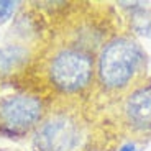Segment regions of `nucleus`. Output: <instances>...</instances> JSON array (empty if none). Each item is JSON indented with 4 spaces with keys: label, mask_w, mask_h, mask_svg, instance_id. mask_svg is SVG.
Returning <instances> with one entry per match:
<instances>
[{
    "label": "nucleus",
    "mask_w": 151,
    "mask_h": 151,
    "mask_svg": "<svg viewBox=\"0 0 151 151\" xmlns=\"http://www.w3.org/2000/svg\"><path fill=\"white\" fill-rule=\"evenodd\" d=\"M46 76L54 89L64 94H74L89 86L94 76V63L91 54L84 49L63 46L48 58Z\"/></svg>",
    "instance_id": "obj_1"
},
{
    "label": "nucleus",
    "mask_w": 151,
    "mask_h": 151,
    "mask_svg": "<svg viewBox=\"0 0 151 151\" xmlns=\"http://www.w3.org/2000/svg\"><path fill=\"white\" fill-rule=\"evenodd\" d=\"M143 63L140 45L128 38H117L104 46L99 56L97 72L109 89H122L138 74Z\"/></svg>",
    "instance_id": "obj_2"
},
{
    "label": "nucleus",
    "mask_w": 151,
    "mask_h": 151,
    "mask_svg": "<svg viewBox=\"0 0 151 151\" xmlns=\"http://www.w3.org/2000/svg\"><path fill=\"white\" fill-rule=\"evenodd\" d=\"M45 102L40 95L17 92L0 97V135L25 136L35 133L45 120Z\"/></svg>",
    "instance_id": "obj_3"
},
{
    "label": "nucleus",
    "mask_w": 151,
    "mask_h": 151,
    "mask_svg": "<svg viewBox=\"0 0 151 151\" xmlns=\"http://www.w3.org/2000/svg\"><path fill=\"white\" fill-rule=\"evenodd\" d=\"M36 151H76L82 145L84 132L79 122L66 113L49 115L33 133Z\"/></svg>",
    "instance_id": "obj_4"
},
{
    "label": "nucleus",
    "mask_w": 151,
    "mask_h": 151,
    "mask_svg": "<svg viewBox=\"0 0 151 151\" xmlns=\"http://www.w3.org/2000/svg\"><path fill=\"white\" fill-rule=\"evenodd\" d=\"M128 122L138 130H151V84L135 91L125 102Z\"/></svg>",
    "instance_id": "obj_5"
},
{
    "label": "nucleus",
    "mask_w": 151,
    "mask_h": 151,
    "mask_svg": "<svg viewBox=\"0 0 151 151\" xmlns=\"http://www.w3.org/2000/svg\"><path fill=\"white\" fill-rule=\"evenodd\" d=\"M17 2H0V25L7 22L17 10Z\"/></svg>",
    "instance_id": "obj_6"
},
{
    "label": "nucleus",
    "mask_w": 151,
    "mask_h": 151,
    "mask_svg": "<svg viewBox=\"0 0 151 151\" xmlns=\"http://www.w3.org/2000/svg\"><path fill=\"white\" fill-rule=\"evenodd\" d=\"M118 151H138V148H136L133 143H127V145H123Z\"/></svg>",
    "instance_id": "obj_7"
},
{
    "label": "nucleus",
    "mask_w": 151,
    "mask_h": 151,
    "mask_svg": "<svg viewBox=\"0 0 151 151\" xmlns=\"http://www.w3.org/2000/svg\"><path fill=\"white\" fill-rule=\"evenodd\" d=\"M0 56H2V49H0Z\"/></svg>",
    "instance_id": "obj_8"
}]
</instances>
